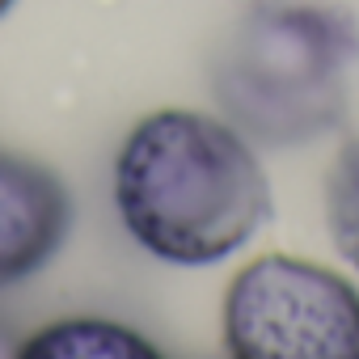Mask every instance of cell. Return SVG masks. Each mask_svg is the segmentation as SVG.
Instances as JSON below:
<instances>
[{"instance_id":"6da1fadb","label":"cell","mask_w":359,"mask_h":359,"mask_svg":"<svg viewBox=\"0 0 359 359\" xmlns=\"http://www.w3.org/2000/svg\"><path fill=\"white\" fill-rule=\"evenodd\" d=\"M114 208L144 254L169 266H216L266 224L271 182L233 123L152 110L114 156Z\"/></svg>"},{"instance_id":"7a4b0ae2","label":"cell","mask_w":359,"mask_h":359,"mask_svg":"<svg viewBox=\"0 0 359 359\" xmlns=\"http://www.w3.org/2000/svg\"><path fill=\"white\" fill-rule=\"evenodd\" d=\"M351 30L317 9L258 13L216 64V97L250 144L292 148L338 127L346 110Z\"/></svg>"},{"instance_id":"3957f363","label":"cell","mask_w":359,"mask_h":359,"mask_svg":"<svg viewBox=\"0 0 359 359\" xmlns=\"http://www.w3.org/2000/svg\"><path fill=\"white\" fill-rule=\"evenodd\" d=\"M229 359H359V287L309 258L266 254L224 292Z\"/></svg>"},{"instance_id":"277c9868","label":"cell","mask_w":359,"mask_h":359,"mask_svg":"<svg viewBox=\"0 0 359 359\" xmlns=\"http://www.w3.org/2000/svg\"><path fill=\"white\" fill-rule=\"evenodd\" d=\"M72 229V199L43 161L0 152V287L39 275Z\"/></svg>"},{"instance_id":"5b68a950","label":"cell","mask_w":359,"mask_h":359,"mask_svg":"<svg viewBox=\"0 0 359 359\" xmlns=\"http://www.w3.org/2000/svg\"><path fill=\"white\" fill-rule=\"evenodd\" d=\"M13 359H165L140 330L110 317H64L34 330Z\"/></svg>"},{"instance_id":"8992f818","label":"cell","mask_w":359,"mask_h":359,"mask_svg":"<svg viewBox=\"0 0 359 359\" xmlns=\"http://www.w3.org/2000/svg\"><path fill=\"white\" fill-rule=\"evenodd\" d=\"M325 224L334 250L359 271V135L342 144L325 177Z\"/></svg>"},{"instance_id":"52a82bcc","label":"cell","mask_w":359,"mask_h":359,"mask_svg":"<svg viewBox=\"0 0 359 359\" xmlns=\"http://www.w3.org/2000/svg\"><path fill=\"white\" fill-rule=\"evenodd\" d=\"M9 9H13V0H0V18H5Z\"/></svg>"}]
</instances>
